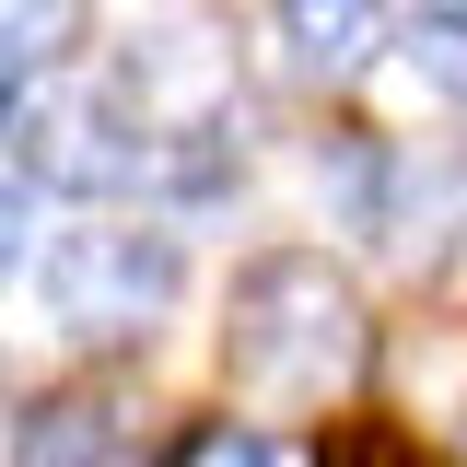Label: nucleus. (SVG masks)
Segmentation results:
<instances>
[{
    "label": "nucleus",
    "instance_id": "obj_1",
    "mask_svg": "<svg viewBox=\"0 0 467 467\" xmlns=\"http://www.w3.org/2000/svg\"><path fill=\"white\" fill-rule=\"evenodd\" d=\"M362 350H374V316H362L350 269H327L316 245H269V257L234 269V292H223V374H234L245 409L304 420V409H327L362 374Z\"/></svg>",
    "mask_w": 467,
    "mask_h": 467
},
{
    "label": "nucleus",
    "instance_id": "obj_2",
    "mask_svg": "<svg viewBox=\"0 0 467 467\" xmlns=\"http://www.w3.org/2000/svg\"><path fill=\"white\" fill-rule=\"evenodd\" d=\"M175 281H187V257H175V234L152 223H94L70 234L47 257V304L82 327V339H129V327H152L175 304Z\"/></svg>",
    "mask_w": 467,
    "mask_h": 467
},
{
    "label": "nucleus",
    "instance_id": "obj_3",
    "mask_svg": "<svg viewBox=\"0 0 467 467\" xmlns=\"http://www.w3.org/2000/svg\"><path fill=\"white\" fill-rule=\"evenodd\" d=\"M281 47L304 70H362L386 47V0H281Z\"/></svg>",
    "mask_w": 467,
    "mask_h": 467
},
{
    "label": "nucleus",
    "instance_id": "obj_4",
    "mask_svg": "<svg viewBox=\"0 0 467 467\" xmlns=\"http://www.w3.org/2000/svg\"><path fill=\"white\" fill-rule=\"evenodd\" d=\"M106 444H117V409L82 398V386H70V398H36L12 420V467H94Z\"/></svg>",
    "mask_w": 467,
    "mask_h": 467
},
{
    "label": "nucleus",
    "instance_id": "obj_5",
    "mask_svg": "<svg viewBox=\"0 0 467 467\" xmlns=\"http://www.w3.org/2000/svg\"><path fill=\"white\" fill-rule=\"evenodd\" d=\"M398 398L420 409V420H467V327H409L398 339Z\"/></svg>",
    "mask_w": 467,
    "mask_h": 467
},
{
    "label": "nucleus",
    "instance_id": "obj_6",
    "mask_svg": "<svg viewBox=\"0 0 467 467\" xmlns=\"http://www.w3.org/2000/svg\"><path fill=\"white\" fill-rule=\"evenodd\" d=\"M0 24H12V82H36V58L82 47V0H0Z\"/></svg>",
    "mask_w": 467,
    "mask_h": 467
},
{
    "label": "nucleus",
    "instance_id": "obj_7",
    "mask_svg": "<svg viewBox=\"0 0 467 467\" xmlns=\"http://www.w3.org/2000/svg\"><path fill=\"white\" fill-rule=\"evenodd\" d=\"M316 187H339V211H350V223H386V152H374L362 129L316 152Z\"/></svg>",
    "mask_w": 467,
    "mask_h": 467
},
{
    "label": "nucleus",
    "instance_id": "obj_8",
    "mask_svg": "<svg viewBox=\"0 0 467 467\" xmlns=\"http://www.w3.org/2000/svg\"><path fill=\"white\" fill-rule=\"evenodd\" d=\"M409 70H420L432 94H456V106H467V12H420V36H409Z\"/></svg>",
    "mask_w": 467,
    "mask_h": 467
},
{
    "label": "nucleus",
    "instance_id": "obj_9",
    "mask_svg": "<svg viewBox=\"0 0 467 467\" xmlns=\"http://www.w3.org/2000/svg\"><path fill=\"white\" fill-rule=\"evenodd\" d=\"M175 467H304V456H292L281 432H257V420H211V432H199Z\"/></svg>",
    "mask_w": 467,
    "mask_h": 467
},
{
    "label": "nucleus",
    "instance_id": "obj_10",
    "mask_svg": "<svg viewBox=\"0 0 467 467\" xmlns=\"http://www.w3.org/2000/svg\"><path fill=\"white\" fill-rule=\"evenodd\" d=\"M327 467H420V444H409V432H386V420H362V432H339V444H327Z\"/></svg>",
    "mask_w": 467,
    "mask_h": 467
}]
</instances>
